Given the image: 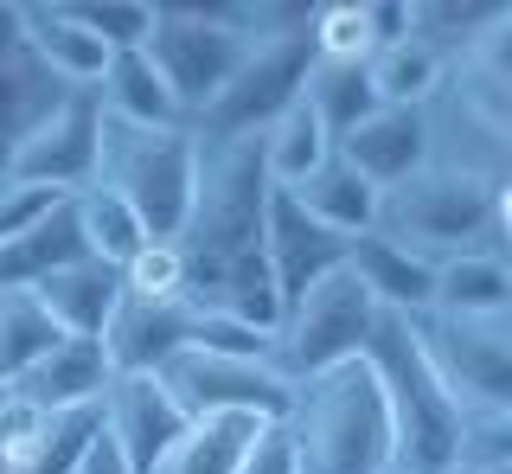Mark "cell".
I'll return each instance as SVG.
<instances>
[{"instance_id": "obj_23", "label": "cell", "mask_w": 512, "mask_h": 474, "mask_svg": "<svg viewBox=\"0 0 512 474\" xmlns=\"http://www.w3.org/2000/svg\"><path fill=\"white\" fill-rule=\"evenodd\" d=\"M448 77H455V58L442 52V45H429L423 33L391 39L372 52V84H378V103L384 109H429L448 90Z\"/></svg>"}, {"instance_id": "obj_41", "label": "cell", "mask_w": 512, "mask_h": 474, "mask_svg": "<svg viewBox=\"0 0 512 474\" xmlns=\"http://www.w3.org/2000/svg\"><path fill=\"white\" fill-rule=\"evenodd\" d=\"M442 474H493V468H480V462H468V455H461L455 468H442Z\"/></svg>"}, {"instance_id": "obj_30", "label": "cell", "mask_w": 512, "mask_h": 474, "mask_svg": "<svg viewBox=\"0 0 512 474\" xmlns=\"http://www.w3.org/2000/svg\"><path fill=\"white\" fill-rule=\"evenodd\" d=\"M64 340V327L52 321V308L32 289H0V385H20L45 353Z\"/></svg>"}, {"instance_id": "obj_34", "label": "cell", "mask_w": 512, "mask_h": 474, "mask_svg": "<svg viewBox=\"0 0 512 474\" xmlns=\"http://www.w3.org/2000/svg\"><path fill=\"white\" fill-rule=\"evenodd\" d=\"M77 20H84L109 52H141L148 33H154V0H77Z\"/></svg>"}, {"instance_id": "obj_1", "label": "cell", "mask_w": 512, "mask_h": 474, "mask_svg": "<svg viewBox=\"0 0 512 474\" xmlns=\"http://www.w3.org/2000/svg\"><path fill=\"white\" fill-rule=\"evenodd\" d=\"M269 173L250 141H212L199 135V180L180 225V263H186V302L231 314V321L276 334V282H269L263 231H269Z\"/></svg>"}, {"instance_id": "obj_42", "label": "cell", "mask_w": 512, "mask_h": 474, "mask_svg": "<svg viewBox=\"0 0 512 474\" xmlns=\"http://www.w3.org/2000/svg\"><path fill=\"white\" fill-rule=\"evenodd\" d=\"M0 474H7V462H0Z\"/></svg>"}, {"instance_id": "obj_39", "label": "cell", "mask_w": 512, "mask_h": 474, "mask_svg": "<svg viewBox=\"0 0 512 474\" xmlns=\"http://www.w3.org/2000/svg\"><path fill=\"white\" fill-rule=\"evenodd\" d=\"M71 474H135V462H128L116 442H109V430H96L90 449H84V462H77Z\"/></svg>"}, {"instance_id": "obj_20", "label": "cell", "mask_w": 512, "mask_h": 474, "mask_svg": "<svg viewBox=\"0 0 512 474\" xmlns=\"http://www.w3.org/2000/svg\"><path fill=\"white\" fill-rule=\"evenodd\" d=\"M109 353H103V340H77V334H64L52 353L32 366L20 385H13V398H20L26 410H84V404H103V391H109Z\"/></svg>"}, {"instance_id": "obj_18", "label": "cell", "mask_w": 512, "mask_h": 474, "mask_svg": "<svg viewBox=\"0 0 512 474\" xmlns=\"http://www.w3.org/2000/svg\"><path fill=\"white\" fill-rule=\"evenodd\" d=\"M333 154L352 173H365L378 193H391V186H404L410 173L429 167V116L423 109H372Z\"/></svg>"}, {"instance_id": "obj_2", "label": "cell", "mask_w": 512, "mask_h": 474, "mask_svg": "<svg viewBox=\"0 0 512 474\" xmlns=\"http://www.w3.org/2000/svg\"><path fill=\"white\" fill-rule=\"evenodd\" d=\"M282 436L295 449V474H391L397 468L391 410H384V391L365 359L301 378L295 398H288Z\"/></svg>"}, {"instance_id": "obj_19", "label": "cell", "mask_w": 512, "mask_h": 474, "mask_svg": "<svg viewBox=\"0 0 512 474\" xmlns=\"http://www.w3.org/2000/svg\"><path fill=\"white\" fill-rule=\"evenodd\" d=\"M346 270L365 282V295L378 302V314H404V321H423L436 308V263L410 257L404 244H391L384 231L352 237Z\"/></svg>"}, {"instance_id": "obj_9", "label": "cell", "mask_w": 512, "mask_h": 474, "mask_svg": "<svg viewBox=\"0 0 512 474\" xmlns=\"http://www.w3.org/2000/svg\"><path fill=\"white\" fill-rule=\"evenodd\" d=\"M429 366L461 404V417H500L512 410V321H461V314H423L416 321Z\"/></svg>"}, {"instance_id": "obj_7", "label": "cell", "mask_w": 512, "mask_h": 474, "mask_svg": "<svg viewBox=\"0 0 512 474\" xmlns=\"http://www.w3.org/2000/svg\"><path fill=\"white\" fill-rule=\"evenodd\" d=\"M378 231L404 244L423 263H448L468 250L493 244V212H487V180L455 167H423L404 186L378 193Z\"/></svg>"}, {"instance_id": "obj_4", "label": "cell", "mask_w": 512, "mask_h": 474, "mask_svg": "<svg viewBox=\"0 0 512 474\" xmlns=\"http://www.w3.org/2000/svg\"><path fill=\"white\" fill-rule=\"evenodd\" d=\"M308 13L314 7H256V39H250L244 65L224 84V97L192 122V135L250 141V135H263L282 109L301 103V84H308V65H314Z\"/></svg>"}, {"instance_id": "obj_31", "label": "cell", "mask_w": 512, "mask_h": 474, "mask_svg": "<svg viewBox=\"0 0 512 474\" xmlns=\"http://www.w3.org/2000/svg\"><path fill=\"white\" fill-rule=\"evenodd\" d=\"M71 212H77V231H84V250H90V257H103V263H116V270L135 257L141 244H148L141 218L128 212L109 186H84V193H71Z\"/></svg>"}, {"instance_id": "obj_24", "label": "cell", "mask_w": 512, "mask_h": 474, "mask_svg": "<svg viewBox=\"0 0 512 474\" xmlns=\"http://www.w3.org/2000/svg\"><path fill=\"white\" fill-rule=\"evenodd\" d=\"M96 103H103L109 122H135V129H173L180 116V103H173L167 77L154 71L148 52H116L109 58V71L96 77Z\"/></svg>"}, {"instance_id": "obj_28", "label": "cell", "mask_w": 512, "mask_h": 474, "mask_svg": "<svg viewBox=\"0 0 512 474\" xmlns=\"http://www.w3.org/2000/svg\"><path fill=\"white\" fill-rule=\"evenodd\" d=\"M256 154H263L269 186H282V193H288V186H301L308 173H320V167L333 161V135L314 122L308 103H295V109H282V116L256 135Z\"/></svg>"}, {"instance_id": "obj_25", "label": "cell", "mask_w": 512, "mask_h": 474, "mask_svg": "<svg viewBox=\"0 0 512 474\" xmlns=\"http://www.w3.org/2000/svg\"><path fill=\"white\" fill-rule=\"evenodd\" d=\"M276 193H282V186H276ZM288 193H295V205L308 218H320L327 231H340L346 244L365 237V231H378V186L365 180V173H352L340 154H333L320 173H308L301 186H288Z\"/></svg>"}, {"instance_id": "obj_16", "label": "cell", "mask_w": 512, "mask_h": 474, "mask_svg": "<svg viewBox=\"0 0 512 474\" xmlns=\"http://www.w3.org/2000/svg\"><path fill=\"white\" fill-rule=\"evenodd\" d=\"M192 346V302H148V295H122L116 314L103 327V353L109 372H167Z\"/></svg>"}, {"instance_id": "obj_37", "label": "cell", "mask_w": 512, "mask_h": 474, "mask_svg": "<svg viewBox=\"0 0 512 474\" xmlns=\"http://www.w3.org/2000/svg\"><path fill=\"white\" fill-rule=\"evenodd\" d=\"M468 462L493 468V474H512V410H500V417H480L468 423Z\"/></svg>"}, {"instance_id": "obj_32", "label": "cell", "mask_w": 512, "mask_h": 474, "mask_svg": "<svg viewBox=\"0 0 512 474\" xmlns=\"http://www.w3.org/2000/svg\"><path fill=\"white\" fill-rule=\"evenodd\" d=\"M308 39H314V58H333V65H372V52H378L372 0H314Z\"/></svg>"}, {"instance_id": "obj_12", "label": "cell", "mask_w": 512, "mask_h": 474, "mask_svg": "<svg viewBox=\"0 0 512 474\" xmlns=\"http://www.w3.org/2000/svg\"><path fill=\"white\" fill-rule=\"evenodd\" d=\"M186 410L180 398L167 391V378L160 372H116L109 378V391H103V430L109 442L135 462V474H148L160 455L173 449V442L186 436Z\"/></svg>"}, {"instance_id": "obj_17", "label": "cell", "mask_w": 512, "mask_h": 474, "mask_svg": "<svg viewBox=\"0 0 512 474\" xmlns=\"http://www.w3.org/2000/svg\"><path fill=\"white\" fill-rule=\"evenodd\" d=\"M20 26H26V45L52 84L64 90H96V77L109 71V45L77 20V0H20Z\"/></svg>"}, {"instance_id": "obj_38", "label": "cell", "mask_w": 512, "mask_h": 474, "mask_svg": "<svg viewBox=\"0 0 512 474\" xmlns=\"http://www.w3.org/2000/svg\"><path fill=\"white\" fill-rule=\"evenodd\" d=\"M237 474H295V449H288L282 423H263L250 442V455L237 462Z\"/></svg>"}, {"instance_id": "obj_35", "label": "cell", "mask_w": 512, "mask_h": 474, "mask_svg": "<svg viewBox=\"0 0 512 474\" xmlns=\"http://www.w3.org/2000/svg\"><path fill=\"white\" fill-rule=\"evenodd\" d=\"M468 84L480 90H512V7H500L487 26H480V39L461 52V65H455Z\"/></svg>"}, {"instance_id": "obj_27", "label": "cell", "mask_w": 512, "mask_h": 474, "mask_svg": "<svg viewBox=\"0 0 512 474\" xmlns=\"http://www.w3.org/2000/svg\"><path fill=\"white\" fill-rule=\"evenodd\" d=\"M301 103L314 109V122L333 135V148L359 129L378 103V84H372V65H333V58H314L308 65V84H301Z\"/></svg>"}, {"instance_id": "obj_26", "label": "cell", "mask_w": 512, "mask_h": 474, "mask_svg": "<svg viewBox=\"0 0 512 474\" xmlns=\"http://www.w3.org/2000/svg\"><path fill=\"white\" fill-rule=\"evenodd\" d=\"M84 257V231H77V212L71 199L58 205V212H45L39 225L26 237H13V244H0V289H39L52 270Z\"/></svg>"}, {"instance_id": "obj_22", "label": "cell", "mask_w": 512, "mask_h": 474, "mask_svg": "<svg viewBox=\"0 0 512 474\" xmlns=\"http://www.w3.org/2000/svg\"><path fill=\"white\" fill-rule=\"evenodd\" d=\"M461 321H512V257L506 250H468V257L436 263V308Z\"/></svg>"}, {"instance_id": "obj_3", "label": "cell", "mask_w": 512, "mask_h": 474, "mask_svg": "<svg viewBox=\"0 0 512 474\" xmlns=\"http://www.w3.org/2000/svg\"><path fill=\"white\" fill-rule=\"evenodd\" d=\"M365 366H372L384 410H391V436H397V468L404 474H442L461 462L468 449V417L448 398V385L429 366L416 321L404 314H378V334L365 346Z\"/></svg>"}, {"instance_id": "obj_8", "label": "cell", "mask_w": 512, "mask_h": 474, "mask_svg": "<svg viewBox=\"0 0 512 474\" xmlns=\"http://www.w3.org/2000/svg\"><path fill=\"white\" fill-rule=\"evenodd\" d=\"M372 334H378V302L365 295V282L352 270H333V276H320L308 295H295V302L282 308L276 372L288 385H301V378H314V372L352 366V359H365Z\"/></svg>"}, {"instance_id": "obj_15", "label": "cell", "mask_w": 512, "mask_h": 474, "mask_svg": "<svg viewBox=\"0 0 512 474\" xmlns=\"http://www.w3.org/2000/svg\"><path fill=\"white\" fill-rule=\"evenodd\" d=\"M64 97V84H52V71L32 58L26 26H20V0H0V180H7L20 141L32 135V122Z\"/></svg>"}, {"instance_id": "obj_14", "label": "cell", "mask_w": 512, "mask_h": 474, "mask_svg": "<svg viewBox=\"0 0 512 474\" xmlns=\"http://www.w3.org/2000/svg\"><path fill=\"white\" fill-rule=\"evenodd\" d=\"M96 430H103V404L26 410L20 398H13L7 423H0V462H7V474H71L77 462H84Z\"/></svg>"}, {"instance_id": "obj_43", "label": "cell", "mask_w": 512, "mask_h": 474, "mask_svg": "<svg viewBox=\"0 0 512 474\" xmlns=\"http://www.w3.org/2000/svg\"><path fill=\"white\" fill-rule=\"evenodd\" d=\"M391 474H404V468H391Z\"/></svg>"}, {"instance_id": "obj_11", "label": "cell", "mask_w": 512, "mask_h": 474, "mask_svg": "<svg viewBox=\"0 0 512 474\" xmlns=\"http://www.w3.org/2000/svg\"><path fill=\"white\" fill-rule=\"evenodd\" d=\"M96 161H103V103L96 90H64V97L32 122V135L13 154V180L45 186V193H84L96 186Z\"/></svg>"}, {"instance_id": "obj_5", "label": "cell", "mask_w": 512, "mask_h": 474, "mask_svg": "<svg viewBox=\"0 0 512 474\" xmlns=\"http://www.w3.org/2000/svg\"><path fill=\"white\" fill-rule=\"evenodd\" d=\"M250 39H256V7H237V0L231 7H173V0H154V33L141 52L167 77L186 129L224 97V84L244 65Z\"/></svg>"}, {"instance_id": "obj_6", "label": "cell", "mask_w": 512, "mask_h": 474, "mask_svg": "<svg viewBox=\"0 0 512 474\" xmlns=\"http://www.w3.org/2000/svg\"><path fill=\"white\" fill-rule=\"evenodd\" d=\"M192 180H199V135L186 122H173V129H135V122L103 116L96 186H109L141 218L148 237H180L186 205H192Z\"/></svg>"}, {"instance_id": "obj_33", "label": "cell", "mask_w": 512, "mask_h": 474, "mask_svg": "<svg viewBox=\"0 0 512 474\" xmlns=\"http://www.w3.org/2000/svg\"><path fill=\"white\" fill-rule=\"evenodd\" d=\"M122 295H148V302H173V295H186L180 244H173V237H148V244L122 263Z\"/></svg>"}, {"instance_id": "obj_21", "label": "cell", "mask_w": 512, "mask_h": 474, "mask_svg": "<svg viewBox=\"0 0 512 474\" xmlns=\"http://www.w3.org/2000/svg\"><path fill=\"white\" fill-rule=\"evenodd\" d=\"M32 295L52 308V321L64 327V334H77V340H103L109 314H116V302H122V270L84 250L77 263H64V270L45 276Z\"/></svg>"}, {"instance_id": "obj_29", "label": "cell", "mask_w": 512, "mask_h": 474, "mask_svg": "<svg viewBox=\"0 0 512 474\" xmlns=\"http://www.w3.org/2000/svg\"><path fill=\"white\" fill-rule=\"evenodd\" d=\"M256 430H263V423H250V417H199V423H186V436L173 442L148 474H237Z\"/></svg>"}, {"instance_id": "obj_13", "label": "cell", "mask_w": 512, "mask_h": 474, "mask_svg": "<svg viewBox=\"0 0 512 474\" xmlns=\"http://www.w3.org/2000/svg\"><path fill=\"white\" fill-rule=\"evenodd\" d=\"M346 237L327 231L320 218H308L295 205V193H269V231H263V257H269V282H276V308H288L295 295H308L320 276L346 270ZM282 321V314H276Z\"/></svg>"}, {"instance_id": "obj_40", "label": "cell", "mask_w": 512, "mask_h": 474, "mask_svg": "<svg viewBox=\"0 0 512 474\" xmlns=\"http://www.w3.org/2000/svg\"><path fill=\"white\" fill-rule=\"evenodd\" d=\"M487 212H493V250H506L512 257V173L487 186Z\"/></svg>"}, {"instance_id": "obj_10", "label": "cell", "mask_w": 512, "mask_h": 474, "mask_svg": "<svg viewBox=\"0 0 512 474\" xmlns=\"http://www.w3.org/2000/svg\"><path fill=\"white\" fill-rule=\"evenodd\" d=\"M167 391L180 398L192 423L199 417H250V423H282L295 385L276 372V359L250 353H212V346H186L167 372Z\"/></svg>"}, {"instance_id": "obj_36", "label": "cell", "mask_w": 512, "mask_h": 474, "mask_svg": "<svg viewBox=\"0 0 512 474\" xmlns=\"http://www.w3.org/2000/svg\"><path fill=\"white\" fill-rule=\"evenodd\" d=\"M64 193H45V186H26V180H0V244H13V237H26L39 225L45 212H58Z\"/></svg>"}]
</instances>
